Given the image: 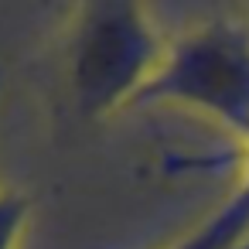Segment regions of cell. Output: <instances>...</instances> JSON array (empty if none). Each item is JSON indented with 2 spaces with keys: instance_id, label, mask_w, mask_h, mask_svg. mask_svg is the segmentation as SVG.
Returning <instances> with one entry per match:
<instances>
[{
  "instance_id": "6da1fadb",
  "label": "cell",
  "mask_w": 249,
  "mask_h": 249,
  "mask_svg": "<svg viewBox=\"0 0 249 249\" xmlns=\"http://www.w3.org/2000/svg\"><path fill=\"white\" fill-rule=\"evenodd\" d=\"M164 55L167 41L143 7L126 0L82 4L65 45V75L79 116L106 120L137 106Z\"/></svg>"
},
{
  "instance_id": "7a4b0ae2",
  "label": "cell",
  "mask_w": 249,
  "mask_h": 249,
  "mask_svg": "<svg viewBox=\"0 0 249 249\" xmlns=\"http://www.w3.org/2000/svg\"><path fill=\"white\" fill-rule=\"evenodd\" d=\"M174 103L249 143V24L218 18L167 41V55L137 106Z\"/></svg>"
},
{
  "instance_id": "3957f363",
  "label": "cell",
  "mask_w": 249,
  "mask_h": 249,
  "mask_svg": "<svg viewBox=\"0 0 249 249\" xmlns=\"http://www.w3.org/2000/svg\"><path fill=\"white\" fill-rule=\"evenodd\" d=\"M246 242H249V143H246V174L239 188L174 249H242Z\"/></svg>"
},
{
  "instance_id": "277c9868",
  "label": "cell",
  "mask_w": 249,
  "mask_h": 249,
  "mask_svg": "<svg viewBox=\"0 0 249 249\" xmlns=\"http://www.w3.org/2000/svg\"><path fill=\"white\" fill-rule=\"evenodd\" d=\"M0 82H4V72H0ZM28 215H31L28 195L0 188V249H18L24 225H28Z\"/></svg>"
},
{
  "instance_id": "5b68a950",
  "label": "cell",
  "mask_w": 249,
  "mask_h": 249,
  "mask_svg": "<svg viewBox=\"0 0 249 249\" xmlns=\"http://www.w3.org/2000/svg\"><path fill=\"white\" fill-rule=\"evenodd\" d=\"M242 249H249V242H246V246H242Z\"/></svg>"
}]
</instances>
